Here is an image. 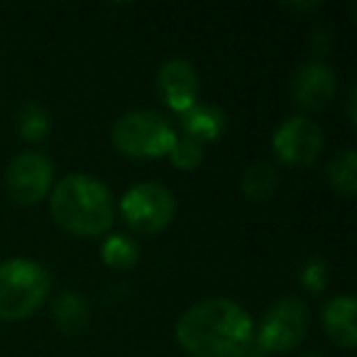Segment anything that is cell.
<instances>
[{"label": "cell", "instance_id": "cell-16", "mask_svg": "<svg viewBox=\"0 0 357 357\" xmlns=\"http://www.w3.org/2000/svg\"><path fill=\"white\" fill-rule=\"evenodd\" d=\"M103 259L115 269H130L139 257L137 243L128 235H110L103 243Z\"/></svg>", "mask_w": 357, "mask_h": 357}, {"label": "cell", "instance_id": "cell-2", "mask_svg": "<svg viewBox=\"0 0 357 357\" xmlns=\"http://www.w3.org/2000/svg\"><path fill=\"white\" fill-rule=\"evenodd\" d=\"M50 208L59 228L76 238H98L113 225V199L98 178L69 174L52 191Z\"/></svg>", "mask_w": 357, "mask_h": 357}, {"label": "cell", "instance_id": "cell-5", "mask_svg": "<svg viewBox=\"0 0 357 357\" xmlns=\"http://www.w3.org/2000/svg\"><path fill=\"white\" fill-rule=\"evenodd\" d=\"M123 218L135 233L154 235L164 230L174 220L176 213V201H174L172 191L162 184L154 181H144L137 184L123 196Z\"/></svg>", "mask_w": 357, "mask_h": 357}, {"label": "cell", "instance_id": "cell-8", "mask_svg": "<svg viewBox=\"0 0 357 357\" xmlns=\"http://www.w3.org/2000/svg\"><path fill=\"white\" fill-rule=\"evenodd\" d=\"M323 149V130L311 118H289L274 132V152L289 167L313 164Z\"/></svg>", "mask_w": 357, "mask_h": 357}, {"label": "cell", "instance_id": "cell-3", "mask_svg": "<svg viewBox=\"0 0 357 357\" xmlns=\"http://www.w3.org/2000/svg\"><path fill=\"white\" fill-rule=\"evenodd\" d=\"M50 274L30 259H8L0 264V321H22L45 303Z\"/></svg>", "mask_w": 357, "mask_h": 357}, {"label": "cell", "instance_id": "cell-1", "mask_svg": "<svg viewBox=\"0 0 357 357\" xmlns=\"http://www.w3.org/2000/svg\"><path fill=\"white\" fill-rule=\"evenodd\" d=\"M252 335L250 313L230 298L199 301L176 321V340L191 357H243Z\"/></svg>", "mask_w": 357, "mask_h": 357}, {"label": "cell", "instance_id": "cell-4", "mask_svg": "<svg viewBox=\"0 0 357 357\" xmlns=\"http://www.w3.org/2000/svg\"><path fill=\"white\" fill-rule=\"evenodd\" d=\"M113 144L118 152L137 159H154L169 154L174 139V128L157 110H132L125 113L113 125Z\"/></svg>", "mask_w": 357, "mask_h": 357}, {"label": "cell", "instance_id": "cell-13", "mask_svg": "<svg viewBox=\"0 0 357 357\" xmlns=\"http://www.w3.org/2000/svg\"><path fill=\"white\" fill-rule=\"evenodd\" d=\"M52 316H54L56 326L66 335H76L84 331L86 321H89V311H86V301L76 291H66L52 306Z\"/></svg>", "mask_w": 357, "mask_h": 357}, {"label": "cell", "instance_id": "cell-19", "mask_svg": "<svg viewBox=\"0 0 357 357\" xmlns=\"http://www.w3.org/2000/svg\"><path fill=\"white\" fill-rule=\"evenodd\" d=\"M301 282L306 284L311 291L323 289V284H326V264H323V259H311V262H308V267L303 269V274H301Z\"/></svg>", "mask_w": 357, "mask_h": 357}, {"label": "cell", "instance_id": "cell-7", "mask_svg": "<svg viewBox=\"0 0 357 357\" xmlns=\"http://www.w3.org/2000/svg\"><path fill=\"white\" fill-rule=\"evenodd\" d=\"M54 169L52 162L40 152H22L10 162L6 172V189L13 201L32 206L47 196L52 186Z\"/></svg>", "mask_w": 357, "mask_h": 357}, {"label": "cell", "instance_id": "cell-11", "mask_svg": "<svg viewBox=\"0 0 357 357\" xmlns=\"http://www.w3.org/2000/svg\"><path fill=\"white\" fill-rule=\"evenodd\" d=\"M357 303L352 296H335L323 308V328L328 337L340 347L357 345V328H355Z\"/></svg>", "mask_w": 357, "mask_h": 357}, {"label": "cell", "instance_id": "cell-9", "mask_svg": "<svg viewBox=\"0 0 357 357\" xmlns=\"http://www.w3.org/2000/svg\"><path fill=\"white\" fill-rule=\"evenodd\" d=\"M335 74L321 61H306L291 76V98L306 110L328 105L335 96Z\"/></svg>", "mask_w": 357, "mask_h": 357}, {"label": "cell", "instance_id": "cell-10", "mask_svg": "<svg viewBox=\"0 0 357 357\" xmlns=\"http://www.w3.org/2000/svg\"><path fill=\"white\" fill-rule=\"evenodd\" d=\"M159 91L172 110L178 115L196 105L199 93V76L186 59H172L159 69Z\"/></svg>", "mask_w": 357, "mask_h": 357}, {"label": "cell", "instance_id": "cell-20", "mask_svg": "<svg viewBox=\"0 0 357 357\" xmlns=\"http://www.w3.org/2000/svg\"><path fill=\"white\" fill-rule=\"evenodd\" d=\"M347 115H350V123L355 125V89L350 91V98H347Z\"/></svg>", "mask_w": 357, "mask_h": 357}, {"label": "cell", "instance_id": "cell-18", "mask_svg": "<svg viewBox=\"0 0 357 357\" xmlns=\"http://www.w3.org/2000/svg\"><path fill=\"white\" fill-rule=\"evenodd\" d=\"M50 130V118L42 108L37 105H27L20 115V132L25 135L27 139H42Z\"/></svg>", "mask_w": 357, "mask_h": 357}, {"label": "cell", "instance_id": "cell-15", "mask_svg": "<svg viewBox=\"0 0 357 357\" xmlns=\"http://www.w3.org/2000/svg\"><path fill=\"white\" fill-rule=\"evenodd\" d=\"M328 181H331L333 189L340 191L342 196H355V189H357L355 149H345V152L335 154V159L328 164Z\"/></svg>", "mask_w": 357, "mask_h": 357}, {"label": "cell", "instance_id": "cell-6", "mask_svg": "<svg viewBox=\"0 0 357 357\" xmlns=\"http://www.w3.org/2000/svg\"><path fill=\"white\" fill-rule=\"evenodd\" d=\"M308 328V308L298 298H282L264 313L257 335V350L289 352L303 340Z\"/></svg>", "mask_w": 357, "mask_h": 357}, {"label": "cell", "instance_id": "cell-14", "mask_svg": "<svg viewBox=\"0 0 357 357\" xmlns=\"http://www.w3.org/2000/svg\"><path fill=\"white\" fill-rule=\"evenodd\" d=\"M279 189V176L269 164H252L243 174V194L250 201H269Z\"/></svg>", "mask_w": 357, "mask_h": 357}, {"label": "cell", "instance_id": "cell-17", "mask_svg": "<svg viewBox=\"0 0 357 357\" xmlns=\"http://www.w3.org/2000/svg\"><path fill=\"white\" fill-rule=\"evenodd\" d=\"M169 157H172V164L178 169H196L201 164V159H204V147H201L196 139L191 137H176L172 144V149H169Z\"/></svg>", "mask_w": 357, "mask_h": 357}, {"label": "cell", "instance_id": "cell-12", "mask_svg": "<svg viewBox=\"0 0 357 357\" xmlns=\"http://www.w3.org/2000/svg\"><path fill=\"white\" fill-rule=\"evenodd\" d=\"M181 128L184 135L196 142H211L225 132V113L213 105H191L181 113Z\"/></svg>", "mask_w": 357, "mask_h": 357}]
</instances>
